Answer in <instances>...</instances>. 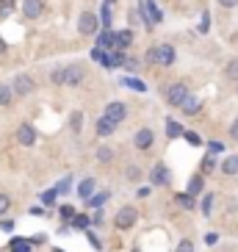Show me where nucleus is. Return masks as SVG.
<instances>
[{"label": "nucleus", "instance_id": "obj_1", "mask_svg": "<svg viewBox=\"0 0 238 252\" xmlns=\"http://www.w3.org/2000/svg\"><path fill=\"white\" fill-rule=\"evenodd\" d=\"M188 86L183 81H178V83H172L169 89H166V103L169 105H175V108H183V103L188 100Z\"/></svg>", "mask_w": 238, "mask_h": 252}, {"label": "nucleus", "instance_id": "obj_2", "mask_svg": "<svg viewBox=\"0 0 238 252\" xmlns=\"http://www.w3.org/2000/svg\"><path fill=\"white\" fill-rule=\"evenodd\" d=\"M136 219H139V211H136L133 205H122L117 211V216H114V224H117L119 230H130L136 224Z\"/></svg>", "mask_w": 238, "mask_h": 252}, {"label": "nucleus", "instance_id": "obj_3", "mask_svg": "<svg viewBox=\"0 0 238 252\" xmlns=\"http://www.w3.org/2000/svg\"><path fill=\"white\" fill-rule=\"evenodd\" d=\"M97 28H100V20H97V14H91V11H83V14L78 17V31H81L83 36H91V33H97Z\"/></svg>", "mask_w": 238, "mask_h": 252}, {"label": "nucleus", "instance_id": "obj_4", "mask_svg": "<svg viewBox=\"0 0 238 252\" xmlns=\"http://www.w3.org/2000/svg\"><path fill=\"white\" fill-rule=\"evenodd\" d=\"M11 89H14V94L17 97H28L30 92H33V78L30 75H17L14 78V83H11Z\"/></svg>", "mask_w": 238, "mask_h": 252}, {"label": "nucleus", "instance_id": "obj_5", "mask_svg": "<svg viewBox=\"0 0 238 252\" xmlns=\"http://www.w3.org/2000/svg\"><path fill=\"white\" fill-rule=\"evenodd\" d=\"M103 117L114 119V122L119 125V122H122V119L127 117V105H125V103H119V100H114V103L105 105V114H103Z\"/></svg>", "mask_w": 238, "mask_h": 252}, {"label": "nucleus", "instance_id": "obj_6", "mask_svg": "<svg viewBox=\"0 0 238 252\" xmlns=\"http://www.w3.org/2000/svg\"><path fill=\"white\" fill-rule=\"evenodd\" d=\"M17 141H20L23 147H33V141H36V130L30 127V122H23V125L17 127Z\"/></svg>", "mask_w": 238, "mask_h": 252}, {"label": "nucleus", "instance_id": "obj_7", "mask_svg": "<svg viewBox=\"0 0 238 252\" xmlns=\"http://www.w3.org/2000/svg\"><path fill=\"white\" fill-rule=\"evenodd\" d=\"M152 141H155L152 130H149V127H142V130H136V136H133V147L136 150H149Z\"/></svg>", "mask_w": 238, "mask_h": 252}, {"label": "nucleus", "instance_id": "obj_8", "mask_svg": "<svg viewBox=\"0 0 238 252\" xmlns=\"http://www.w3.org/2000/svg\"><path fill=\"white\" fill-rule=\"evenodd\" d=\"M86 78V69L81 67V64H72V67H64V83H69V86H78V83Z\"/></svg>", "mask_w": 238, "mask_h": 252}, {"label": "nucleus", "instance_id": "obj_9", "mask_svg": "<svg viewBox=\"0 0 238 252\" xmlns=\"http://www.w3.org/2000/svg\"><path fill=\"white\" fill-rule=\"evenodd\" d=\"M149 180L155 186H164V183H169V166H166L164 161H158L155 166H152V172H149Z\"/></svg>", "mask_w": 238, "mask_h": 252}, {"label": "nucleus", "instance_id": "obj_10", "mask_svg": "<svg viewBox=\"0 0 238 252\" xmlns=\"http://www.w3.org/2000/svg\"><path fill=\"white\" fill-rule=\"evenodd\" d=\"M142 8L147 11V25H158L161 20H164V14H161V8L152 3V0H142Z\"/></svg>", "mask_w": 238, "mask_h": 252}, {"label": "nucleus", "instance_id": "obj_11", "mask_svg": "<svg viewBox=\"0 0 238 252\" xmlns=\"http://www.w3.org/2000/svg\"><path fill=\"white\" fill-rule=\"evenodd\" d=\"M94 189H97V180L94 178L81 180V186H78V197H81V200H91V197H94Z\"/></svg>", "mask_w": 238, "mask_h": 252}, {"label": "nucleus", "instance_id": "obj_12", "mask_svg": "<svg viewBox=\"0 0 238 252\" xmlns=\"http://www.w3.org/2000/svg\"><path fill=\"white\" fill-rule=\"evenodd\" d=\"M94 130H97V136H111L114 130H117V122L108 119V117H100L97 119V125H94Z\"/></svg>", "mask_w": 238, "mask_h": 252}, {"label": "nucleus", "instance_id": "obj_13", "mask_svg": "<svg viewBox=\"0 0 238 252\" xmlns=\"http://www.w3.org/2000/svg\"><path fill=\"white\" fill-rule=\"evenodd\" d=\"M158 64L172 67V64H175V47H172V45H161V47H158Z\"/></svg>", "mask_w": 238, "mask_h": 252}, {"label": "nucleus", "instance_id": "obj_14", "mask_svg": "<svg viewBox=\"0 0 238 252\" xmlns=\"http://www.w3.org/2000/svg\"><path fill=\"white\" fill-rule=\"evenodd\" d=\"M23 14L25 17H39L42 14V0H23Z\"/></svg>", "mask_w": 238, "mask_h": 252}, {"label": "nucleus", "instance_id": "obj_15", "mask_svg": "<svg viewBox=\"0 0 238 252\" xmlns=\"http://www.w3.org/2000/svg\"><path fill=\"white\" fill-rule=\"evenodd\" d=\"M117 45V33L114 31H100L97 33V47H111Z\"/></svg>", "mask_w": 238, "mask_h": 252}, {"label": "nucleus", "instance_id": "obj_16", "mask_svg": "<svg viewBox=\"0 0 238 252\" xmlns=\"http://www.w3.org/2000/svg\"><path fill=\"white\" fill-rule=\"evenodd\" d=\"M202 189H205V180H202V175H194L191 180H188V191L191 197H197V194H202Z\"/></svg>", "mask_w": 238, "mask_h": 252}, {"label": "nucleus", "instance_id": "obj_17", "mask_svg": "<svg viewBox=\"0 0 238 252\" xmlns=\"http://www.w3.org/2000/svg\"><path fill=\"white\" fill-rule=\"evenodd\" d=\"M133 45V31H117V47H130Z\"/></svg>", "mask_w": 238, "mask_h": 252}, {"label": "nucleus", "instance_id": "obj_18", "mask_svg": "<svg viewBox=\"0 0 238 252\" xmlns=\"http://www.w3.org/2000/svg\"><path fill=\"white\" fill-rule=\"evenodd\" d=\"M222 172H224V175H238V156H227V158H224Z\"/></svg>", "mask_w": 238, "mask_h": 252}, {"label": "nucleus", "instance_id": "obj_19", "mask_svg": "<svg viewBox=\"0 0 238 252\" xmlns=\"http://www.w3.org/2000/svg\"><path fill=\"white\" fill-rule=\"evenodd\" d=\"M200 108H202V103L197 97H188L186 103H183V114H188V117H191V114H200Z\"/></svg>", "mask_w": 238, "mask_h": 252}, {"label": "nucleus", "instance_id": "obj_20", "mask_svg": "<svg viewBox=\"0 0 238 252\" xmlns=\"http://www.w3.org/2000/svg\"><path fill=\"white\" fill-rule=\"evenodd\" d=\"M91 59H94L97 64H103V67H111V56H105L103 47H94V50H91Z\"/></svg>", "mask_w": 238, "mask_h": 252}, {"label": "nucleus", "instance_id": "obj_21", "mask_svg": "<svg viewBox=\"0 0 238 252\" xmlns=\"http://www.w3.org/2000/svg\"><path fill=\"white\" fill-rule=\"evenodd\" d=\"M183 133H186V130H183L175 119H166V136H169V139H178V136H183Z\"/></svg>", "mask_w": 238, "mask_h": 252}, {"label": "nucleus", "instance_id": "obj_22", "mask_svg": "<svg viewBox=\"0 0 238 252\" xmlns=\"http://www.w3.org/2000/svg\"><path fill=\"white\" fill-rule=\"evenodd\" d=\"M224 75H227V81L238 83V59H233L227 67H224Z\"/></svg>", "mask_w": 238, "mask_h": 252}, {"label": "nucleus", "instance_id": "obj_23", "mask_svg": "<svg viewBox=\"0 0 238 252\" xmlns=\"http://www.w3.org/2000/svg\"><path fill=\"white\" fill-rule=\"evenodd\" d=\"M81 127H83V114L75 111L72 117H69V130H72V133H81Z\"/></svg>", "mask_w": 238, "mask_h": 252}, {"label": "nucleus", "instance_id": "obj_24", "mask_svg": "<svg viewBox=\"0 0 238 252\" xmlns=\"http://www.w3.org/2000/svg\"><path fill=\"white\" fill-rule=\"evenodd\" d=\"M11 100H14V89L3 83V86H0V105H8Z\"/></svg>", "mask_w": 238, "mask_h": 252}, {"label": "nucleus", "instance_id": "obj_25", "mask_svg": "<svg viewBox=\"0 0 238 252\" xmlns=\"http://www.w3.org/2000/svg\"><path fill=\"white\" fill-rule=\"evenodd\" d=\"M11 252H30V241H23V238H14L11 244H8Z\"/></svg>", "mask_w": 238, "mask_h": 252}, {"label": "nucleus", "instance_id": "obj_26", "mask_svg": "<svg viewBox=\"0 0 238 252\" xmlns=\"http://www.w3.org/2000/svg\"><path fill=\"white\" fill-rule=\"evenodd\" d=\"M210 208H213V194H205L202 197V202H200V211H202V216H210Z\"/></svg>", "mask_w": 238, "mask_h": 252}, {"label": "nucleus", "instance_id": "obj_27", "mask_svg": "<svg viewBox=\"0 0 238 252\" xmlns=\"http://www.w3.org/2000/svg\"><path fill=\"white\" fill-rule=\"evenodd\" d=\"M111 20H114V14H111V6L105 3V6H103V11H100V23L105 25V31L111 28Z\"/></svg>", "mask_w": 238, "mask_h": 252}, {"label": "nucleus", "instance_id": "obj_28", "mask_svg": "<svg viewBox=\"0 0 238 252\" xmlns=\"http://www.w3.org/2000/svg\"><path fill=\"white\" fill-rule=\"evenodd\" d=\"M105 200H108V191H103V194H94V197H91V200H86V202H89L91 208H97V211H100V208L105 205Z\"/></svg>", "mask_w": 238, "mask_h": 252}, {"label": "nucleus", "instance_id": "obj_29", "mask_svg": "<svg viewBox=\"0 0 238 252\" xmlns=\"http://www.w3.org/2000/svg\"><path fill=\"white\" fill-rule=\"evenodd\" d=\"M111 158H114V150H111V147H97V161L108 163Z\"/></svg>", "mask_w": 238, "mask_h": 252}, {"label": "nucleus", "instance_id": "obj_30", "mask_svg": "<svg viewBox=\"0 0 238 252\" xmlns=\"http://www.w3.org/2000/svg\"><path fill=\"white\" fill-rule=\"evenodd\" d=\"M122 83H125V86H130V89H136V92H147V86H144L139 78H125Z\"/></svg>", "mask_w": 238, "mask_h": 252}, {"label": "nucleus", "instance_id": "obj_31", "mask_svg": "<svg viewBox=\"0 0 238 252\" xmlns=\"http://www.w3.org/2000/svg\"><path fill=\"white\" fill-rule=\"evenodd\" d=\"M89 222H91L89 216L78 214V216H75V219H72V227H81V230H86V227H89Z\"/></svg>", "mask_w": 238, "mask_h": 252}, {"label": "nucleus", "instance_id": "obj_32", "mask_svg": "<svg viewBox=\"0 0 238 252\" xmlns=\"http://www.w3.org/2000/svg\"><path fill=\"white\" fill-rule=\"evenodd\" d=\"M14 11V0H0V17H8Z\"/></svg>", "mask_w": 238, "mask_h": 252}, {"label": "nucleus", "instance_id": "obj_33", "mask_svg": "<svg viewBox=\"0 0 238 252\" xmlns=\"http://www.w3.org/2000/svg\"><path fill=\"white\" fill-rule=\"evenodd\" d=\"M178 202H180V205H183V208H186V211H191V208L197 205V202H194V197H191V194H180V197H178Z\"/></svg>", "mask_w": 238, "mask_h": 252}, {"label": "nucleus", "instance_id": "obj_34", "mask_svg": "<svg viewBox=\"0 0 238 252\" xmlns=\"http://www.w3.org/2000/svg\"><path fill=\"white\" fill-rule=\"evenodd\" d=\"M56 197H59V191H56V189H50V191L42 194V202H45V205H56Z\"/></svg>", "mask_w": 238, "mask_h": 252}, {"label": "nucleus", "instance_id": "obj_35", "mask_svg": "<svg viewBox=\"0 0 238 252\" xmlns=\"http://www.w3.org/2000/svg\"><path fill=\"white\" fill-rule=\"evenodd\" d=\"M8 208H11V200H8V194H3V191H0V216H3V214H8Z\"/></svg>", "mask_w": 238, "mask_h": 252}, {"label": "nucleus", "instance_id": "obj_36", "mask_svg": "<svg viewBox=\"0 0 238 252\" xmlns=\"http://www.w3.org/2000/svg\"><path fill=\"white\" fill-rule=\"evenodd\" d=\"M175 252H194V241H191V238H183Z\"/></svg>", "mask_w": 238, "mask_h": 252}, {"label": "nucleus", "instance_id": "obj_37", "mask_svg": "<svg viewBox=\"0 0 238 252\" xmlns=\"http://www.w3.org/2000/svg\"><path fill=\"white\" fill-rule=\"evenodd\" d=\"M144 61H147V64H158V47H149V50L144 53Z\"/></svg>", "mask_w": 238, "mask_h": 252}, {"label": "nucleus", "instance_id": "obj_38", "mask_svg": "<svg viewBox=\"0 0 238 252\" xmlns=\"http://www.w3.org/2000/svg\"><path fill=\"white\" fill-rule=\"evenodd\" d=\"M210 172H213V158L205 156L202 158V175H210Z\"/></svg>", "mask_w": 238, "mask_h": 252}, {"label": "nucleus", "instance_id": "obj_39", "mask_svg": "<svg viewBox=\"0 0 238 252\" xmlns=\"http://www.w3.org/2000/svg\"><path fill=\"white\" fill-rule=\"evenodd\" d=\"M125 175H127V180H139L142 178V169H139V166H127Z\"/></svg>", "mask_w": 238, "mask_h": 252}, {"label": "nucleus", "instance_id": "obj_40", "mask_svg": "<svg viewBox=\"0 0 238 252\" xmlns=\"http://www.w3.org/2000/svg\"><path fill=\"white\" fill-rule=\"evenodd\" d=\"M50 81L56 83V86H61V83H64V67H61V69H56V72L50 75Z\"/></svg>", "mask_w": 238, "mask_h": 252}, {"label": "nucleus", "instance_id": "obj_41", "mask_svg": "<svg viewBox=\"0 0 238 252\" xmlns=\"http://www.w3.org/2000/svg\"><path fill=\"white\" fill-rule=\"evenodd\" d=\"M86 236H89V244H91V247H97V250H103V241H100V238H97L94 233H91V230H86Z\"/></svg>", "mask_w": 238, "mask_h": 252}, {"label": "nucleus", "instance_id": "obj_42", "mask_svg": "<svg viewBox=\"0 0 238 252\" xmlns=\"http://www.w3.org/2000/svg\"><path fill=\"white\" fill-rule=\"evenodd\" d=\"M208 28H210V17H208V11L202 14V23H200V33H208Z\"/></svg>", "mask_w": 238, "mask_h": 252}, {"label": "nucleus", "instance_id": "obj_43", "mask_svg": "<svg viewBox=\"0 0 238 252\" xmlns=\"http://www.w3.org/2000/svg\"><path fill=\"white\" fill-rule=\"evenodd\" d=\"M149 194H152V189H149V186H139L136 197H139V200H144V197H149Z\"/></svg>", "mask_w": 238, "mask_h": 252}, {"label": "nucleus", "instance_id": "obj_44", "mask_svg": "<svg viewBox=\"0 0 238 252\" xmlns=\"http://www.w3.org/2000/svg\"><path fill=\"white\" fill-rule=\"evenodd\" d=\"M208 150H210V153H222L224 144H222V141H208Z\"/></svg>", "mask_w": 238, "mask_h": 252}, {"label": "nucleus", "instance_id": "obj_45", "mask_svg": "<svg viewBox=\"0 0 238 252\" xmlns=\"http://www.w3.org/2000/svg\"><path fill=\"white\" fill-rule=\"evenodd\" d=\"M61 219H75V214H72V208H69V205L61 208Z\"/></svg>", "mask_w": 238, "mask_h": 252}, {"label": "nucleus", "instance_id": "obj_46", "mask_svg": "<svg viewBox=\"0 0 238 252\" xmlns=\"http://www.w3.org/2000/svg\"><path fill=\"white\" fill-rule=\"evenodd\" d=\"M216 241H219V233H208L205 236V244H216Z\"/></svg>", "mask_w": 238, "mask_h": 252}, {"label": "nucleus", "instance_id": "obj_47", "mask_svg": "<svg viewBox=\"0 0 238 252\" xmlns=\"http://www.w3.org/2000/svg\"><path fill=\"white\" fill-rule=\"evenodd\" d=\"M67 189H69V178H67V180H61V186L56 189V191H59V194H67Z\"/></svg>", "mask_w": 238, "mask_h": 252}, {"label": "nucleus", "instance_id": "obj_48", "mask_svg": "<svg viewBox=\"0 0 238 252\" xmlns=\"http://www.w3.org/2000/svg\"><path fill=\"white\" fill-rule=\"evenodd\" d=\"M0 230H6V233H11V230H14V222H11V219H8V222H0Z\"/></svg>", "mask_w": 238, "mask_h": 252}, {"label": "nucleus", "instance_id": "obj_49", "mask_svg": "<svg viewBox=\"0 0 238 252\" xmlns=\"http://www.w3.org/2000/svg\"><path fill=\"white\" fill-rule=\"evenodd\" d=\"M183 136H186V139L191 141V144H200V136H197V133H191V130H188V133H183Z\"/></svg>", "mask_w": 238, "mask_h": 252}, {"label": "nucleus", "instance_id": "obj_50", "mask_svg": "<svg viewBox=\"0 0 238 252\" xmlns=\"http://www.w3.org/2000/svg\"><path fill=\"white\" fill-rule=\"evenodd\" d=\"M125 67H127V69H136V67H139V61H136V59H130V56H127V61H125Z\"/></svg>", "mask_w": 238, "mask_h": 252}, {"label": "nucleus", "instance_id": "obj_51", "mask_svg": "<svg viewBox=\"0 0 238 252\" xmlns=\"http://www.w3.org/2000/svg\"><path fill=\"white\" fill-rule=\"evenodd\" d=\"M91 222H94V224H103V211H97V214L91 216Z\"/></svg>", "mask_w": 238, "mask_h": 252}, {"label": "nucleus", "instance_id": "obj_52", "mask_svg": "<svg viewBox=\"0 0 238 252\" xmlns=\"http://www.w3.org/2000/svg\"><path fill=\"white\" fill-rule=\"evenodd\" d=\"M230 136H233V139L238 141V119H236V122H233V127H230Z\"/></svg>", "mask_w": 238, "mask_h": 252}, {"label": "nucleus", "instance_id": "obj_53", "mask_svg": "<svg viewBox=\"0 0 238 252\" xmlns=\"http://www.w3.org/2000/svg\"><path fill=\"white\" fill-rule=\"evenodd\" d=\"M219 3H222L224 8H233V6H236V3H238V0H219Z\"/></svg>", "mask_w": 238, "mask_h": 252}, {"label": "nucleus", "instance_id": "obj_54", "mask_svg": "<svg viewBox=\"0 0 238 252\" xmlns=\"http://www.w3.org/2000/svg\"><path fill=\"white\" fill-rule=\"evenodd\" d=\"M0 53H6V42L3 39H0Z\"/></svg>", "mask_w": 238, "mask_h": 252}, {"label": "nucleus", "instance_id": "obj_55", "mask_svg": "<svg viewBox=\"0 0 238 252\" xmlns=\"http://www.w3.org/2000/svg\"><path fill=\"white\" fill-rule=\"evenodd\" d=\"M105 3H108V6H111V3H114V0H105Z\"/></svg>", "mask_w": 238, "mask_h": 252}, {"label": "nucleus", "instance_id": "obj_56", "mask_svg": "<svg viewBox=\"0 0 238 252\" xmlns=\"http://www.w3.org/2000/svg\"><path fill=\"white\" fill-rule=\"evenodd\" d=\"M53 252H64V250H53Z\"/></svg>", "mask_w": 238, "mask_h": 252}, {"label": "nucleus", "instance_id": "obj_57", "mask_svg": "<svg viewBox=\"0 0 238 252\" xmlns=\"http://www.w3.org/2000/svg\"><path fill=\"white\" fill-rule=\"evenodd\" d=\"M236 92H238V83H236Z\"/></svg>", "mask_w": 238, "mask_h": 252}, {"label": "nucleus", "instance_id": "obj_58", "mask_svg": "<svg viewBox=\"0 0 238 252\" xmlns=\"http://www.w3.org/2000/svg\"><path fill=\"white\" fill-rule=\"evenodd\" d=\"M133 252H139V250H133Z\"/></svg>", "mask_w": 238, "mask_h": 252}]
</instances>
